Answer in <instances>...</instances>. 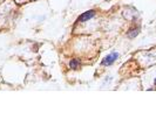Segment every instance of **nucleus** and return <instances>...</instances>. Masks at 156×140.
Returning <instances> with one entry per match:
<instances>
[{
    "mask_svg": "<svg viewBox=\"0 0 156 140\" xmlns=\"http://www.w3.org/2000/svg\"><path fill=\"white\" fill-rule=\"evenodd\" d=\"M95 15H96V11H95V9H89V11H87V12H83V13L80 14L79 18L76 19V23L87 22V21H89L90 19L95 18Z\"/></svg>",
    "mask_w": 156,
    "mask_h": 140,
    "instance_id": "f03ea898",
    "label": "nucleus"
},
{
    "mask_svg": "<svg viewBox=\"0 0 156 140\" xmlns=\"http://www.w3.org/2000/svg\"><path fill=\"white\" fill-rule=\"evenodd\" d=\"M141 32V26L140 25H134V26H132L128 31H127V38L128 39H135L139 34H140Z\"/></svg>",
    "mask_w": 156,
    "mask_h": 140,
    "instance_id": "7ed1b4c3",
    "label": "nucleus"
},
{
    "mask_svg": "<svg viewBox=\"0 0 156 140\" xmlns=\"http://www.w3.org/2000/svg\"><path fill=\"white\" fill-rule=\"evenodd\" d=\"M68 65H69L70 70H79L80 68H81V65H82V62H81V60H80V58L74 57V58H72V60L69 61Z\"/></svg>",
    "mask_w": 156,
    "mask_h": 140,
    "instance_id": "20e7f679",
    "label": "nucleus"
},
{
    "mask_svg": "<svg viewBox=\"0 0 156 140\" xmlns=\"http://www.w3.org/2000/svg\"><path fill=\"white\" fill-rule=\"evenodd\" d=\"M119 57H120V54H119L117 52H112V53H109L108 55H106V56L102 58L101 65H103V67L113 65Z\"/></svg>",
    "mask_w": 156,
    "mask_h": 140,
    "instance_id": "f257e3e1",
    "label": "nucleus"
},
{
    "mask_svg": "<svg viewBox=\"0 0 156 140\" xmlns=\"http://www.w3.org/2000/svg\"><path fill=\"white\" fill-rule=\"evenodd\" d=\"M154 85L156 86V76H155V78H154Z\"/></svg>",
    "mask_w": 156,
    "mask_h": 140,
    "instance_id": "39448f33",
    "label": "nucleus"
}]
</instances>
